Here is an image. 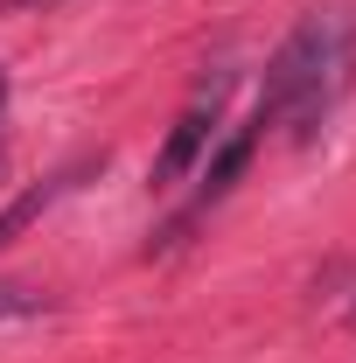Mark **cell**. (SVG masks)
<instances>
[{"label": "cell", "instance_id": "1", "mask_svg": "<svg viewBox=\"0 0 356 363\" xmlns=\"http://www.w3.org/2000/svg\"><path fill=\"white\" fill-rule=\"evenodd\" d=\"M350 91H356V0H328V7H308L294 21V35L272 49L252 119H259V133L287 126V140L308 147L328 133V119L343 112Z\"/></svg>", "mask_w": 356, "mask_h": 363}, {"label": "cell", "instance_id": "2", "mask_svg": "<svg viewBox=\"0 0 356 363\" xmlns=\"http://www.w3.org/2000/svg\"><path fill=\"white\" fill-rule=\"evenodd\" d=\"M230 84H238V70H230V63H217V77H203V84H196V98L175 112V126H168L161 154H154V189H175V182H189L196 168H203V154H210V147H217V133H223Z\"/></svg>", "mask_w": 356, "mask_h": 363}, {"label": "cell", "instance_id": "6", "mask_svg": "<svg viewBox=\"0 0 356 363\" xmlns=\"http://www.w3.org/2000/svg\"><path fill=\"white\" fill-rule=\"evenodd\" d=\"M35 7H56V0H0V14H35Z\"/></svg>", "mask_w": 356, "mask_h": 363}, {"label": "cell", "instance_id": "7", "mask_svg": "<svg viewBox=\"0 0 356 363\" xmlns=\"http://www.w3.org/2000/svg\"><path fill=\"white\" fill-rule=\"evenodd\" d=\"M0 119H7V70H0Z\"/></svg>", "mask_w": 356, "mask_h": 363}, {"label": "cell", "instance_id": "5", "mask_svg": "<svg viewBox=\"0 0 356 363\" xmlns=\"http://www.w3.org/2000/svg\"><path fill=\"white\" fill-rule=\"evenodd\" d=\"M49 294H35V286H0V315H43Z\"/></svg>", "mask_w": 356, "mask_h": 363}, {"label": "cell", "instance_id": "8", "mask_svg": "<svg viewBox=\"0 0 356 363\" xmlns=\"http://www.w3.org/2000/svg\"><path fill=\"white\" fill-rule=\"evenodd\" d=\"M350 321H356V301H350Z\"/></svg>", "mask_w": 356, "mask_h": 363}, {"label": "cell", "instance_id": "3", "mask_svg": "<svg viewBox=\"0 0 356 363\" xmlns=\"http://www.w3.org/2000/svg\"><path fill=\"white\" fill-rule=\"evenodd\" d=\"M259 140H266V133H259V119H245V126H223L217 147H210V154H203V168H196V196H189L182 224H189V217H203L210 203H223V196L238 189V175H245V168H252V154H259Z\"/></svg>", "mask_w": 356, "mask_h": 363}, {"label": "cell", "instance_id": "4", "mask_svg": "<svg viewBox=\"0 0 356 363\" xmlns=\"http://www.w3.org/2000/svg\"><path fill=\"white\" fill-rule=\"evenodd\" d=\"M70 182H77V168H70V175H49L43 189H21V196H14V203H7V210H0V252H7V245H14V238H21V230L35 224V217H43L49 203H56V196H63V189H70Z\"/></svg>", "mask_w": 356, "mask_h": 363}]
</instances>
